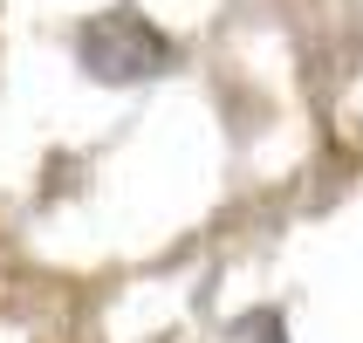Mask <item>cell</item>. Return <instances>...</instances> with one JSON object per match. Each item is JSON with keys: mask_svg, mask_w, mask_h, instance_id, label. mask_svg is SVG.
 Returning a JSON list of instances; mask_svg holds the SVG:
<instances>
[{"mask_svg": "<svg viewBox=\"0 0 363 343\" xmlns=\"http://www.w3.org/2000/svg\"><path fill=\"white\" fill-rule=\"evenodd\" d=\"M172 62H179L172 35H164L158 21H144L138 7H103V14H89V21L76 28V69H82L89 82L123 89V82L164 76Z\"/></svg>", "mask_w": 363, "mask_h": 343, "instance_id": "obj_1", "label": "cell"}, {"mask_svg": "<svg viewBox=\"0 0 363 343\" xmlns=\"http://www.w3.org/2000/svg\"><path fill=\"white\" fill-rule=\"evenodd\" d=\"M226 343H288V316L281 309H247L226 323Z\"/></svg>", "mask_w": 363, "mask_h": 343, "instance_id": "obj_2", "label": "cell"}]
</instances>
